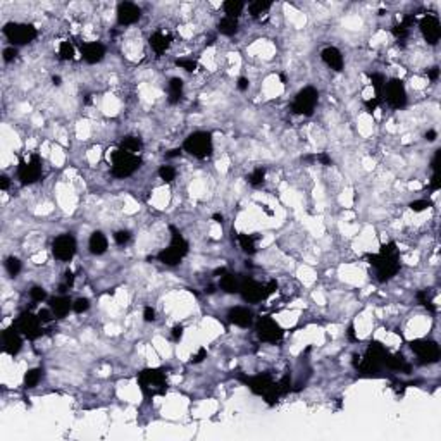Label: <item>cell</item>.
I'll list each match as a JSON object with an SVG mask.
<instances>
[{"instance_id":"e7e4bbea","label":"cell","mask_w":441,"mask_h":441,"mask_svg":"<svg viewBox=\"0 0 441 441\" xmlns=\"http://www.w3.org/2000/svg\"><path fill=\"white\" fill-rule=\"evenodd\" d=\"M52 81H53V85H55V86H59V85H60V81H62V79H60V76H53V78H52Z\"/></svg>"},{"instance_id":"cb8c5ba5","label":"cell","mask_w":441,"mask_h":441,"mask_svg":"<svg viewBox=\"0 0 441 441\" xmlns=\"http://www.w3.org/2000/svg\"><path fill=\"white\" fill-rule=\"evenodd\" d=\"M169 230H171V245H169V248H171V250H174L181 259H183L184 255L188 254V248H190V245H188V241L183 238V234H181L174 226H171Z\"/></svg>"},{"instance_id":"6da1fadb","label":"cell","mask_w":441,"mask_h":441,"mask_svg":"<svg viewBox=\"0 0 441 441\" xmlns=\"http://www.w3.org/2000/svg\"><path fill=\"white\" fill-rule=\"evenodd\" d=\"M388 355V350L378 341H372L371 345L367 346L365 353L360 359L359 362L355 360V367L357 371L362 376H376L383 367H385V359Z\"/></svg>"},{"instance_id":"f6af8a7d","label":"cell","mask_w":441,"mask_h":441,"mask_svg":"<svg viewBox=\"0 0 441 441\" xmlns=\"http://www.w3.org/2000/svg\"><path fill=\"white\" fill-rule=\"evenodd\" d=\"M114 240H116L117 245H126L128 241L131 240V233L128 230H121L114 233Z\"/></svg>"},{"instance_id":"4dcf8cb0","label":"cell","mask_w":441,"mask_h":441,"mask_svg":"<svg viewBox=\"0 0 441 441\" xmlns=\"http://www.w3.org/2000/svg\"><path fill=\"white\" fill-rule=\"evenodd\" d=\"M223 9H224V12H226V16L238 19V16L243 12L245 4L243 2H240V0H228V2H224L223 4Z\"/></svg>"},{"instance_id":"603a6c76","label":"cell","mask_w":441,"mask_h":441,"mask_svg":"<svg viewBox=\"0 0 441 441\" xmlns=\"http://www.w3.org/2000/svg\"><path fill=\"white\" fill-rule=\"evenodd\" d=\"M50 309H52L55 317L62 319L69 314V311H73V302L66 295H60V297H55L50 300Z\"/></svg>"},{"instance_id":"7dc6e473","label":"cell","mask_w":441,"mask_h":441,"mask_svg":"<svg viewBox=\"0 0 441 441\" xmlns=\"http://www.w3.org/2000/svg\"><path fill=\"white\" fill-rule=\"evenodd\" d=\"M431 207V202L429 200H414L412 204H410V208H412L414 212H422V210H426V208H429Z\"/></svg>"},{"instance_id":"8fae6325","label":"cell","mask_w":441,"mask_h":441,"mask_svg":"<svg viewBox=\"0 0 441 441\" xmlns=\"http://www.w3.org/2000/svg\"><path fill=\"white\" fill-rule=\"evenodd\" d=\"M257 336L265 343H278L283 339L285 331L283 328L271 317H260L257 321Z\"/></svg>"},{"instance_id":"836d02e7","label":"cell","mask_w":441,"mask_h":441,"mask_svg":"<svg viewBox=\"0 0 441 441\" xmlns=\"http://www.w3.org/2000/svg\"><path fill=\"white\" fill-rule=\"evenodd\" d=\"M271 9V2H262V0H255L252 4H248V12L252 14V18H260L262 14Z\"/></svg>"},{"instance_id":"03108f58","label":"cell","mask_w":441,"mask_h":441,"mask_svg":"<svg viewBox=\"0 0 441 441\" xmlns=\"http://www.w3.org/2000/svg\"><path fill=\"white\" fill-rule=\"evenodd\" d=\"M348 336H350V339H355V335H353V326H350V329H348Z\"/></svg>"},{"instance_id":"277c9868","label":"cell","mask_w":441,"mask_h":441,"mask_svg":"<svg viewBox=\"0 0 441 441\" xmlns=\"http://www.w3.org/2000/svg\"><path fill=\"white\" fill-rule=\"evenodd\" d=\"M367 260L376 269V278L378 281L385 283L395 278L400 271V255H383V254H369Z\"/></svg>"},{"instance_id":"f5cc1de1","label":"cell","mask_w":441,"mask_h":441,"mask_svg":"<svg viewBox=\"0 0 441 441\" xmlns=\"http://www.w3.org/2000/svg\"><path fill=\"white\" fill-rule=\"evenodd\" d=\"M143 319L147 322H154L156 321V311L152 307H145L143 309Z\"/></svg>"},{"instance_id":"83f0119b","label":"cell","mask_w":441,"mask_h":441,"mask_svg":"<svg viewBox=\"0 0 441 441\" xmlns=\"http://www.w3.org/2000/svg\"><path fill=\"white\" fill-rule=\"evenodd\" d=\"M217 28H219V31H221V35L233 36V35H236L238 29H240V23H238L236 18H230V16H224V18L219 21Z\"/></svg>"},{"instance_id":"680465c9","label":"cell","mask_w":441,"mask_h":441,"mask_svg":"<svg viewBox=\"0 0 441 441\" xmlns=\"http://www.w3.org/2000/svg\"><path fill=\"white\" fill-rule=\"evenodd\" d=\"M248 85H250V81H248L247 78H243V76H241V78H238V83H236L238 90L245 92V90H248Z\"/></svg>"},{"instance_id":"6125c7cd","label":"cell","mask_w":441,"mask_h":441,"mask_svg":"<svg viewBox=\"0 0 441 441\" xmlns=\"http://www.w3.org/2000/svg\"><path fill=\"white\" fill-rule=\"evenodd\" d=\"M436 136H438V133H436V131H434V130H429V131H427V133H426V140H427V141H434V140H436Z\"/></svg>"},{"instance_id":"b9f144b4","label":"cell","mask_w":441,"mask_h":441,"mask_svg":"<svg viewBox=\"0 0 441 441\" xmlns=\"http://www.w3.org/2000/svg\"><path fill=\"white\" fill-rule=\"evenodd\" d=\"M176 66L184 71H188V73H193V71H197L198 64H197V60H193V59H176Z\"/></svg>"},{"instance_id":"e575fe53","label":"cell","mask_w":441,"mask_h":441,"mask_svg":"<svg viewBox=\"0 0 441 441\" xmlns=\"http://www.w3.org/2000/svg\"><path fill=\"white\" fill-rule=\"evenodd\" d=\"M43 378V371L42 369H29L25 374V386L26 388H35Z\"/></svg>"},{"instance_id":"4316f807","label":"cell","mask_w":441,"mask_h":441,"mask_svg":"<svg viewBox=\"0 0 441 441\" xmlns=\"http://www.w3.org/2000/svg\"><path fill=\"white\" fill-rule=\"evenodd\" d=\"M221 289L224 293H240V278L234 274H230V272H224L221 276V283H219Z\"/></svg>"},{"instance_id":"2e32d148","label":"cell","mask_w":441,"mask_h":441,"mask_svg":"<svg viewBox=\"0 0 441 441\" xmlns=\"http://www.w3.org/2000/svg\"><path fill=\"white\" fill-rule=\"evenodd\" d=\"M241 381L255 393V395H262L265 396L274 386V379L269 374H257V376H241Z\"/></svg>"},{"instance_id":"7bdbcfd3","label":"cell","mask_w":441,"mask_h":441,"mask_svg":"<svg viewBox=\"0 0 441 441\" xmlns=\"http://www.w3.org/2000/svg\"><path fill=\"white\" fill-rule=\"evenodd\" d=\"M29 297H31L33 302H43L47 298V291L42 288V286H33L29 289Z\"/></svg>"},{"instance_id":"e0dca14e","label":"cell","mask_w":441,"mask_h":441,"mask_svg":"<svg viewBox=\"0 0 441 441\" xmlns=\"http://www.w3.org/2000/svg\"><path fill=\"white\" fill-rule=\"evenodd\" d=\"M140 18H141V9L138 7L136 4L123 2V4H119V7H117V23H119L121 26L134 25Z\"/></svg>"},{"instance_id":"91938a15","label":"cell","mask_w":441,"mask_h":441,"mask_svg":"<svg viewBox=\"0 0 441 441\" xmlns=\"http://www.w3.org/2000/svg\"><path fill=\"white\" fill-rule=\"evenodd\" d=\"M181 156V150L180 149H173L166 154V159H174V157H180Z\"/></svg>"},{"instance_id":"30bf717a","label":"cell","mask_w":441,"mask_h":441,"mask_svg":"<svg viewBox=\"0 0 441 441\" xmlns=\"http://www.w3.org/2000/svg\"><path fill=\"white\" fill-rule=\"evenodd\" d=\"M14 328L28 339H36L38 336H42V321L38 319V315H33L31 312H23L16 319Z\"/></svg>"},{"instance_id":"d590c367","label":"cell","mask_w":441,"mask_h":441,"mask_svg":"<svg viewBox=\"0 0 441 441\" xmlns=\"http://www.w3.org/2000/svg\"><path fill=\"white\" fill-rule=\"evenodd\" d=\"M264 180H265V169L264 167H257V169H254L247 176V181L252 184V186H260V184L264 183Z\"/></svg>"},{"instance_id":"9c48e42d","label":"cell","mask_w":441,"mask_h":441,"mask_svg":"<svg viewBox=\"0 0 441 441\" xmlns=\"http://www.w3.org/2000/svg\"><path fill=\"white\" fill-rule=\"evenodd\" d=\"M381 99L386 100L389 107L393 109H402L407 104V92L405 86L400 79H389V81L385 83L381 92Z\"/></svg>"},{"instance_id":"9a60e30c","label":"cell","mask_w":441,"mask_h":441,"mask_svg":"<svg viewBox=\"0 0 441 441\" xmlns=\"http://www.w3.org/2000/svg\"><path fill=\"white\" fill-rule=\"evenodd\" d=\"M420 33H422L424 40H426L429 45H436L441 38V25L440 19L434 14H426L419 23Z\"/></svg>"},{"instance_id":"5bb4252c","label":"cell","mask_w":441,"mask_h":441,"mask_svg":"<svg viewBox=\"0 0 441 441\" xmlns=\"http://www.w3.org/2000/svg\"><path fill=\"white\" fill-rule=\"evenodd\" d=\"M42 176V162L38 156H33L28 162H21L18 167V178L23 184H33Z\"/></svg>"},{"instance_id":"8992f818","label":"cell","mask_w":441,"mask_h":441,"mask_svg":"<svg viewBox=\"0 0 441 441\" xmlns=\"http://www.w3.org/2000/svg\"><path fill=\"white\" fill-rule=\"evenodd\" d=\"M141 159L134 154H128L124 150H116L112 154V174L116 178H128L140 169Z\"/></svg>"},{"instance_id":"ffe728a7","label":"cell","mask_w":441,"mask_h":441,"mask_svg":"<svg viewBox=\"0 0 441 441\" xmlns=\"http://www.w3.org/2000/svg\"><path fill=\"white\" fill-rule=\"evenodd\" d=\"M105 57V47L99 42H92V43H86L83 47V59L86 60L88 64H97Z\"/></svg>"},{"instance_id":"4fadbf2b","label":"cell","mask_w":441,"mask_h":441,"mask_svg":"<svg viewBox=\"0 0 441 441\" xmlns=\"http://www.w3.org/2000/svg\"><path fill=\"white\" fill-rule=\"evenodd\" d=\"M410 348L422 363H434L440 360V346L431 339H415L410 343Z\"/></svg>"},{"instance_id":"44dd1931","label":"cell","mask_w":441,"mask_h":441,"mask_svg":"<svg viewBox=\"0 0 441 441\" xmlns=\"http://www.w3.org/2000/svg\"><path fill=\"white\" fill-rule=\"evenodd\" d=\"M322 60L326 62V66H329L333 71H341L343 69V55L336 47H326L321 52Z\"/></svg>"},{"instance_id":"f907efd6","label":"cell","mask_w":441,"mask_h":441,"mask_svg":"<svg viewBox=\"0 0 441 441\" xmlns=\"http://www.w3.org/2000/svg\"><path fill=\"white\" fill-rule=\"evenodd\" d=\"M207 357V350L205 348H198V352L195 355H191V363H200L202 360Z\"/></svg>"},{"instance_id":"ba28073f","label":"cell","mask_w":441,"mask_h":441,"mask_svg":"<svg viewBox=\"0 0 441 441\" xmlns=\"http://www.w3.org/2000/svg\"><path fill=\"white\" fill-rule=\"evenodd\" d=\"M319 102V92L314 88V86H305L304 90L297 93L295 100H293L291 110L293 114H297V116H312L314 114V109Z\"/></svg>"},{"instance_id":"7a4b0ae2","label":"cell","mask_w":441,"mask_h":441,"mask_svg":"<svg viewBox=\"0 0 441 441\" xmlns=\"http://www.w3.org/2000/svg\"><path fill=\"white\" fill-rule=\"evenodd\" d=\"M138 385L145 396L166 395L167 391V376L162 369H143L138 374Z\"/></svg>"},{"instance_id":"ac0fdd59","label":"cell","mask_w":441,"mask_h":441,"mask_svg":"<svg viewBox=\"0 0 441 441\" xmlns=\"http://www.w3.org/2000/svg\"><path fill=\"white\" fill-rule=\"evenodd\" d=\"M2 338H4V352L9 355H18L19 350L23 348V335L14 328V324L12 328L5 329Z\"/></svg>"},{"instance_id":"5b68a950","label":"cell","mask_w":441,"mask_h":441,"mask_svg":"<svg viewBox=\"0 0 441 441\" xmlns=\"http://www.w3.org/2000/svg\"><path fill=\"white\" fill-rule=\"evenodd\" d=\"M184 152H188L190 156L197 157V159H207L214 150L212 145V134L207 131H197L191 133L190 136L184 140L183 143Z\"/></svg>"},{"instance_id":"1f68e13d","label":"cell","mask_w":441,"mask_h":441,"mask_svg":"<svg viewBox=\"0 0 441 441\" xmlns=\"http://www.w3.org/2000/svg\"><path fill=\"white\" fill-rule=\"evenodd\" d=\"M157 259H159V260L162 262V264H166V265H178L181 260H183V259H181L174 250H171L169 247L164 248V250L157 255Z\"/></svg>"},{"instance_id":"8d00e7d4","label":"cell","mask_w":441,"mask_h":441,"mask_svg":"<svg viewBox=\"0 0 441 441\" xmlns=\"http://www.w3.org/2000/svg\"><path fill=\"white\" fill-rule=\"evenodd\" d=\"M21 260H19L18 257H9L7 260H5V269H7L9 276L11 278H16V276L21 272Z\"/></svg>"},{"instance_id":"f35d334b","label":"cell","mask_w":441,"mask_h":441,"mask_svg":"<svg viewBox=\"0 0 441 441\" xmlns=\"http://www.w3.org/2000/svg\"><path fill=\"white\" fill-rule=\"evenodd\" d=\"M159 176H160V180L166 181V183H173V181L176 180V169H174L173 166H160Z\"/></svg>"},{"instance_id":"d6986e66","label":"cell","mask_w":441,"mask_h":441,"mask_svg":"<svg viewBox=\"0 0 441 441\" xmlns=\"http://www.w3.org/2000/svg\"><path fill=\"white\" fill-rule=\"evenodd\" d=\"M228 321L238 328H248L254 324V314L245 307H233L228 312Z\"/></svg>"},{"instance_id":"11a10c76","label":"cell","mask_w":441,"mask_h":441,"mask_svg":"<svg viewBox=\"0 0 441 441\" xmlns=\"http://www.w3.org/2000/svg\"><path fill=\"white\" fill-rule=\"evenodd\" d=\"M379 102H381V100L376 99V97H374V99H372V100H367V102H365V109L369 110V112H374L376 107L379 105Z\"/></svg>"},{"instance_id":"3957f363","label":"cell","mask_w":441,"mask_h":441,"mask_svg":"<svg viewBox=\"0 0 441 441\" xmlns=\"http://www.w3.org/2000/svg\"><path fill=\"white\" fill-rule=\"evenodd\" d=\"M276 289H278V283L276 281H269L267 285L262 286L260 283L248 278V276L247 278H240V295L248 304H259V302L265 300L267 297H271Z\"/></svg>"},{"instance_id":"db71d44e","label":"cell","mask_w":441,"mask_h":441,"mask_svg":"<svg viewBox=\"0 0 441 441\" xmlns=\"http://www.w3.org/2000/svg\"><path fill=\"white\" fill-rule=\"evenodd\" d=\"M183 333H184V328L181 324L174 326L173 328V339L174 341H180L181 338H183Z\"/></svg>"},{"instance_id":"681fc988","label":"cell","mask_w":441,"mask_h":441,"mask_svg":"<svg viewBox=\"0 0 441 441\" xmlns=\"http://www.w3.org/2000/svg\"><path fill=\"white\" fill-rule=\"evenodd\" d=\"M2 55H4V60H5V62H12V60H14L16 57H18V49H16L14 45L5 47L4 52H2Z\"/></svg>"},{"instance_id":"d4e9b609","label":"cell","mask_w":441,"mask_h":441,"mask_svg":"<svg viewBox=\"0 0 441 441\" xmlns=\"http://www.w3.org/2000/svg\"><path fill=\"white\" fill-rule=\"evenodd\" d=\"M385 367H388L389 371H405L409 372L410 371V365L407 363L405 357L402 355V353H389L386 355L385 359Z\"/></svg>"},{"instance_id":"f546056e","label":"cell","mask_w":441,"mask_h":441,"mask_svg":"<svg viewBox=\"0 0 441 441\" xmlns=\"http://www.w3.org/2000/svg\"><path fill=\"white\" fill-rule=\"evenodd\" d=\"M141 147H143V143H141V140L138 136L123 138V141H121V145H119L121 150H124V152H128V154H134V156L140 154Z\"/></svg>"},{"instance_id":"7402d4cb","label":"cell","mask_w":441,"mask_h":441,"mask_svg":"<svg viewBox=\"0 0 441 441\" xmlns=\"http://www.w3.org/2000/svg\"><path fill=\"white\" fill-rule=\"evenodd\" d=\"M171 42H173V36L167 35V33H164V31H156L149 38L150 47H152L154 52H156L157 55H162V53L171 47Z\"/></svg>"},{"instance_id":"74e56055","label":"cell","mask_w":441,"mask_h":441,"mask_svg":"<svg viewBox=\"0 0 441 441\" xmlns=\"http://www.w3.org/2000/svg\"><path fill=\"white\" fill-rule=\"evenodd\" d=\"M369 78H371V83L372 86L376 88V99L381 100V92H383V86H385L386 79L383 75H379V73H372V75H369Z\"/></svg>"},{"instance_id":"bcb514c9","label":"cell","mask_w":441,"mask_h":441,"mask_svg":"<svg viewBox=\"0 0 441 441\" xmlns=\"http://www.w3.org/2000/svg\"><path fill=\"white\" fill-rule=\"evenodd\" d=\"M36 315H38V319L42 321V324H49L50 321H53V319H55V315H53L52 309H42V311H40Z\"/></svg>"},{"instance_id":"d6a6232c","label":"cell","mask_w":441,"mask_h":441,"mask_svg":"<svg viewBox=\"0 0 441 441\" xmlns=\"http://www.w3.org/2000/svg\"><path fill=\"white\" fill-rule=\"evenodd\" d=\"M238 243H240L241 250L248 255H254L257 252L255 248V238L252 234H238Z\"/></svg>"},{"instance_id":"94428289","label":"cell","mask_w":441,"mask_h":441,"mask_svg":"<svg viewBox=\"0 0 441 441\" xmlns=\"http://www.w3.org/2000/svg\"><path fill=\"white\" fill-rule=\"evenodd\" d=\"M9 183H11V181H9V178L5 176H0V188H2V190H7L9 188Z\"/></svg>"},{"instance_id":"be15d7a7","label":"cell","mask_w":441,"mask_h":441,"mask_svg":"<svg viewBox=\"0 0 441 441\" xmlns=\"http://www.w3.org/2000/svg\"><path fill=\"white\" fill-rule=\"evenodd\" d=\"M212 219H214L215 223H223V215H221V214H214V215H212Z\"/></svg>"},{"instance_id":"7c38bea8","label":"cell","mask_w":441,"mask_h":441,"mask_svg":"<svg viewBox=\"0 0 441 441\" xmlns=\"http://www.w3.org/2000/svg\"><path fill=\"white\" fill-rule=\"evenodd\" d=\"M52 254L57 260L69 262L76 254V240L73 234H60L53 240L52 243Z\"/></svg>"},{"instance_id":"52a82bcc","label":"cell","mask_w":441,"mask_h":441,"mask_svg":"<svg viewBox=\"0 0 441 441\" xmlns=\"http://www.w3.org/2000/svg\"><path fill=\"white\" fill-rule=\"evenodd\" d=\"M4 35L14 47L18 45H28L36 38V28L33 25H26V23H7L4 26Z\"/></svg>"},{"instance_id":"ee69618b","label":"cell","mask_w":441,"mask_h":441,"mask_svg":"<svg viewBox=\"0 0 441 441\" xmlns=\"http://www.w3.org/2000/svg\"><path fill=\"white\" fill-rule=\"evenodd\" d=\"M88 309H90L88 298H78V300L73 302V311H75L76 314H83V312H86Z\"/></svg>"},{"instance_id":"9f6ffc18","label":"cell","mask_w":441,"mask_h":441,"mask_svg":"<svg viewBox=\"0 0 441 441\" xmlns=\"http://www.w3.org/2000/svg\"><path fill=\"white\" fill-rule=\"evenodd\" d=\"M431 188H433V190H440V188H441L440 173H434L433 174V178H431Z\"/></svg>"},{"instance_id":"60d3db41","label":"cell","mask_w":441,"mask_h":441,"mask_svg":"<svg viewBox=\"0 0 441 441\" xmlns=\"http://www.w3.org/2000/svg\"><path fill=\"white\" fill-rule=\"evenodd\" d=\"M415 297H417V302H419L422 307H426L429 312H436V309H434V305H433V302H431V298H429V295H427V291H417Z\"/></svg>"},{"instance_id":"484cf974","label":"cell","mask_w":441,"mask_h":441,"mask_svg":"<svg viewBox=\"0 0 441 441\" xmlns=\"http://www.w3.org/2000/svg\"><path fill=\"white\" fill-rule=\"evenodd\" d=\"M88 248L90 252H92L93 255H102L107 252V238L104 233H100V231H95V233H92V236H90V241H88Z\"/></svg>"},{"instance_id":"6f0895ef","label":"cell","mask_w":441,"mask_h":441,"mask_svg":"<svg viewBox=\"0 0 441 441\" xmlns=\"http://www.w3.org/2000/svg\"><path fill=\"white\" fill-rule=\"evenodd\" d=\"M427 78H429L431 81H436V79L440 78V69H438V67H431V69L427 71Z\"/></svg>"},{"instance_id":"816d5d0a","label":"cell","mask_w":441,"mask_h":441,"mask_svg":"<svg viewBox=\"0 0 441 441\" xmlns=\"http://www.w3.org/2000/svg\"><path fill=\"white\" fill-rule=\"evenodd\" d=\"M314 159H315V160H317V162H321V164H322V166H331V162H333V160H331V157H329V156H328V154H326V152H321V154H317V156H315V157H314Z\"/></svg>"},{"instance_id":"c3c4849f","label":"cell","mask_w":441,"mask_h":441,"mask_svg":"<svg viewBox=\"0 0 441 441\" xmlns=\"http://www.w3.org/2000/svg\"><path fill=\"white\" fill-rule=\"evenodd\" d=\"M73 285H75V274H73L71 271H67L66 274H64V283L60 285V291L62 293L67 291V289H69Z\"/></svg>"},{"instance_id":"f1b7e54d","label":"cell","mask_w":441,"mask_h":441,"mask_svg":"<svg viewBox=\"0 0 441 441\" xmlns=\"http://www.w3.org/2000/svg\"><path fill=\"white\" fill-rule=\"evenodd\" d=\"M167 92H169V102L178 104L183 99V79L181 78H171L169 85H167Z\"/></svg>"},{"instance_id":"ab89813d","label":"cell","mask_w":441,"mask_h":441,"mask_svg":"<svg viewBox=\"0 0 441 441\" xmlns=\"http://www.w3.org/2000/svg\"><path fill=\"white\" fill-rule=\"evenodd\" d=\"M59 57L62 60H71L75 57V47L71 45L69 42H62L59 47Z\"/></svg>"}]
</instances>
